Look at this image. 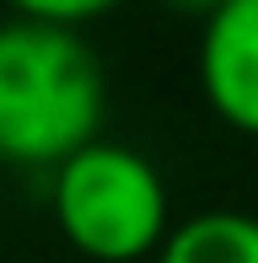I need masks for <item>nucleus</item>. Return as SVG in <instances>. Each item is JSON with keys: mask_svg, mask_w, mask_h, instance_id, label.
Returning <instances> with one entry per match:
<instances>
[{"mask_svg": "<svg viewBox=\"0 0 258 263\" xmlns=\"http://www.w3.org/2000/svg\"><path fill=\"white\" fill-rule=\"evenodd\" d=\"M108 76L91 43L70 27L11 16L0 22V161L65 166L102 140Z\"/></svg>", "mask_w": 258, "mask_h": 263, "instance_id": "1", "label": "nucleus"}, {"mask_svg": "<svg viewBox=\"0 0 258 263\" xmlns=\"http://www.w3.org/2000/svg\"><path fill=\"white\" fill-rule=\"evenodd\" d=\"M49 210L60 236L91 263L156 258L172 236V199L156 161L113 140H91L65 166H54Z\"/></svg>", "mask_w": 258, "mask_h": 263, "instance_id": "2", "label": "nucleus"}, {"mask_svg": "<svg viewBox=\"0 0 258 263\" xmlns=\"http://www.w3.org/2000/svg\"><path fill=\"white\" fill-rule=\"evenodd\" d=\"M199 86L220 124L258 140V0H231L205 22Z\"/></svg>", "mask_w": 258, "mask_h": 263, "instance_id": "3", "label": "nucleus"}, {"mask_svg": "<svg viewBox=\"0 0 258 263\" xmlns=\"http://www.w3.org/2000/svg\"><path fill=\"white\" fill-rule=\"evenodd\" d=\"M156 263H258V215L205 210L172 226Z\"/></svg>", "mask_w": 258, "mask_h": 263, "instance_id": "4", "label": "nucleus"}, {"mask_svg": "<svg viewBox=\"0 0 258 263\" xmlns=\"http://www.w3.org/2000/svg\"><path fill=\"white\" fill-rule=\"evenodd\" d=\"M6 6H11V16H27V22H49V27L81 32L86 22L119 11L124 0H6Z\"/></svg>", "mask_w": 258, "mask_h": 263, "instance_id": "5", "label": "nucleus"}, {"mask_svg": "<svg viewBox=\"0 0 258 263\" xmlns=\"http://www.w3.org/2000/svg\"><path fill=\"white\" fill-rule=\"evenodd\" d=\"M161 6H172V11H183V16H199V22H210L220 6H231V0H161Z\"/></svg>", "mask_w": 258, "mask_h": 263, "instance_id": "6", "label": "nucleus"}]
</instances>
